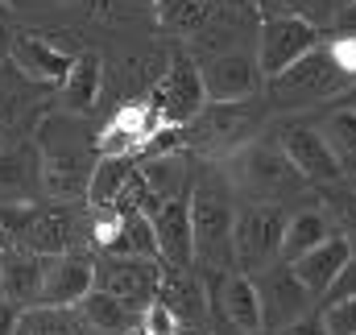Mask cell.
Segmentation results:
<instances>
[{
	"instance_id": "6da1fadb",
	"label": "cell",
	"mask_w": 356,
	"mask_h": 335,
	"mask_svg": "<svg viewBox=\"0 0 356 335\" xmlns=\"http://www.w3.org/2000/svg\"><path fill=\"white\" fill-rule=\"evenodd\" d=\"M33 141H38V158H42L46 199L79 203L88 195L91 170L99 162V129L91 124V116L54 108L38 120Z\"/></svg>"
},
{
	"instance_id": "7a4b0ae2",
	"label": "cell",
	"mask_w": 356,
	"mask_h": 335,
	"mask_svg": "<svg viewBox=\"0 0 356 335\" xmlns=\"http://www.w3.org/2000/svg\"><path fill=\"white\" fill-rule=\"evenodd\" d=\"M191 232H195V265L203 277H224L236 269L232 224H236V190L220 162H203L191 182Z\"/></svg>"
},
{
	"instance_id": "3957f363",
	"label": "cell",
	"mask_w": 356,
	"mask_h": 335,
	"mask_svg": "<svg viewBox=\"0 0 356 335\" xmlns=\"http://www.w3.org/2000/svg\"><path fill=\"white\" fill-rule=\"evenodd\" d=\"M353 87H356V79L340 67L332 46L319 38L294 67H286L282 75L266 79L261 99H266L269 116H302V112H315L323 104H336Z\"/></svg>"
},
{
	"instance_id": "277c9868",
	"label": "cell",
	"mask_w": 356,
	"mask_h": 335,
	"mask_svg": "<svg viewBox=\"0 0 356 335\" xmlns=\"http://www.w3.org/2000/svg\"><path fill=\"white\" fill-rule=\"evenodd\" d=\"M224 174L236 190V199L245 195V203H294L302 195H311L315 186L298 174V166L286 158V149L273 137H253L241 149H232L224 162Z\"/></svg>"
},
{
	"instance_id": "5b68a950",
	"label": "cell",
	"mask_w": 356,
	"mask_h": 335,
	"mask_svg": "<svg viewBox=\"0 0 356 335\" xmlns=\"http://www.w3.org/2000/svg\"><path fill=\"white\" fill-rule=\"evenodd\" d=\"M269 120L266 99H232V104H220V99H207L182 129H178V141L191 158H203V162H224L232 149H241L245 141H253Z\"/></svg>"
},
{
	"instance_id": "8992f818",
	"label": "cell",
	"mask_w": 356,
	"mask_h": 335,
	"mask_svg": "<svg viewBox=\"0 0 356 335\" xmlns=\"http://www.w3.org/2000/svg\"><path fill=\"white\" fill-rule=\"evenodd\" d=\"M145 104L158 112L162 124H175V129H182V124L207 104L199 63H195V54H191L182 42H178L175 50H166L158 79L149 83V91H145Z\"/></svg>"
},
{
	"instance_id": "52a82bcc",
	"label": "cell",
	"mask_w": 356,
	"mask_h": 335,
	"mask_svg": "<svg viewBox=\"0 0 356 335\" xmlns=\"http://www.w3.org/2000/svg\"><path fill=\"white\" fill-rule=\"evenodd\" d=\"M286 215H290L286 203H245V207H236V224H232L236 269L257 273L273 261H282Z\"/></svg>"
},
{
	"instance_id": "ba28073f",
	"label": "cell",
	"mask_w": 356,
	"mask_h": 335,
	"mask_svg": "<svg viewBox=\"0 0 356 335\" xmlns=\"http://www.w3.org/2000/svg\"><path fill=\"white\" fill-rule=\"evenodd\" d=\"M95 286L120 298L129 311H145L162 286V256H133V252H95Z\"/></svg>"
},
{
	"instance_id": "9c48e42d",
	"label": "cell",
	"mask_w": 356,
	"mask_h": 335,
	"mask_svg": "<svg viewBox=\"0 0 356 335\" xmlns=\"http://www.w3.org/2000/svg\"><path fill=\"white\" fill-rule=\"evenodd\" d=\"M273 141L286 149V158L298 166V174L311 182V186H327V182H340V162L327 145V137L319 133V124L311 120V112L302 116H277L273 124Z\"/></svg>"
},
{
	"instance_id": "30bf717a",
	"label": "cell",
	"mask_w": 356,
	"mask_h": 335,
	"mask_svg": "<svg viewBox=\"0 0 356 335\" xmlns=\"http://www.w3.org/2000/svg\"><path fill=\"white\" fill-rule=\"evenodd\" d=\"M253 286H257V298H261V319H266V332H277L302 315L315 311V294L298 281V273L290 269V261H273L266 269L253 273Z\"/></svg>"
},
{
	"instance_id": "8fae6325",
	"label": "cell",
	"mask_w": 356,
	"mask_h": 335,
	"mask_svg": "<svg viewBox=\"0 0 356 335\" xmlns=\"http://www.w3.org/2000/svg\"><path fill=\"white\" fill-rule=\"evenodd\" d=\"M46 87L25 79L13 63H0V149L33 137L38 120L46 116Z\"/></svg>"
},
{
	"instance_id": "7c38bea8",
	"label": "cell",
	"mask_w": 356,
	"mask_h": 335,
	"mask_svg": "<svg viewBox=\"0 0 356 335\" xmlns=\"http://www.w3.org/2000/svg\"><path fill=\"white\" fill-rule=\"evenodd\" d=\"M319 38H323V29H315L311 21H298V17H261V25H257V67H261V75L266 79L282 75Z\"/></svg>"
},
{
	"instance_id": "4fadbf2b",
	"label": "cell",
	"mask_w": 356,
	"mask_h": 335,
	"mask_svg": "<svg viewBox=\"0 0 356 335\" xmlns=\"http://www.w3.org/2000/svg\"><path fill=\"white\" fill-rule=\"evenodd\" d=\"M207 99L232 104V99H257L266 91V75L257 67V50H224L199 63Z\"/></svg>"
},
{
	"instance_id": "5bb4252c",
	"label": "cell",
	"mask_w": 356,
	"mask_h": 335,
	"mask_svg": "<svg viewBox=\"0 0 356 335\" xmlns=\"http://www.w3.org/2000/svg\"><path fill=\"white\" fill-rule=\"evenodd\" d=\"M75 46H63L54 33L46 29H17V42H13V67L33 79L42 87H58L67 79L71 63H75Z\"/></svg>"
},
{
	"instance_id": "9a60e30c",
	"label": "cell",
	"mask_w": 356,
	"mask_h": 335,
	"mask_svg": "<svg viewBox=\"0 0 356 335\" xmlns=\"http://www.w3.org/2000/svg\"><path fill=\"white\" fill-rule=\"evenodd\" d=\"M91 286H95V252L91 249H71V252L46 256L42 307H79Z\"/></svg>"
},
{
	"instance_id": "2e32d148",
	"label": "cell",
	"mask_w": 356,
	"mask_h": 335,
	"mask_svg": "<svg viewBox=\"0 0 356 335\" xmlns=\"http://www.w3.org/2000/svg\"><path fill=\"white\" fill-rule=\"evenodd\" d=\"M211 315L224 319L228 327L236 332H266V319H261V298H257V286H253V273L245 269H228L224 277H211Z\"/></svg>"
},
{
	"instance_id": "e0dca14e",
	"label": "cell",
	"mask_w": 356,
	"mask_h": 335,
	"mask_svg": "<svg viewBox=\"0 0 356 335\" xmlns=\"http://www.w3.org/2000/svg\"><path fill=\"white\" fill-rule=\"evenodd\" d=\"M38 199H46L42 158H38V141L25 137V141L0 149V207H21V203H38Z\"/></svg>"
},
{
	"instance_id": "ac0fdd59",
	"label": "cell",
	"mask_w": 356,
	"mask_h": 335,
	"mask_svg": "<svg viewBox=\"0 0 356 335\" xmlns=\"http://www.w3.org/2000/svg\"><path fill=\"white\" fill-rule=\"evenodd\" d=\"M191 195L166 199L154 211V232H158V256L170 269H195V232H191Z\"/></svg>"
},
{
	"instance_id": "d6986e66",
	"label": "cell",
	"mask_w": 356,
	"mask_h": 335,
	"mask_svg": "<svg viewBox=\"0 0 356 335\" xmlns=\"http://www.w3.org/2000/svg\"><path fill=\"white\" fill-rule=\"evenodd\" d=\"M42 277H46V256L29 249H8L0 252V298L17 302L21 311L42 307Z\"/></svg>"
},
{
	"instance_id": "ffe728a7",
	"label": "cell",
	"mask_w": 356,
	"mask_h": 335,
	"mask_svg": "<svg viewBox=\"0 0 356 335\" xmlns=\"http://www.w3.org/2000/svg\"><path fill=\"white\" fill-rule=\"evenodd\" d=\"M158 298L175 311L178 319H182V327H195V332H203V327H207L211 298H207V286L195 277V269H170V265H162Z\"/></svg>"
},
{
	"instance_id": "44dd1931",
	"label": "cell",
	"mask_w": 356,
	"mask_h": 335,
	"mask_svg": "<svg viewBox=\"0 0 356 335\" xmlns=\"http://www.w3.org/2000/svg\"><path fill=\"white\" fill-rule=\"evenodd\" d=\"M104 83H108V67H104V54L99 50H79L67 79L58 83V95H63V108L67 112H79V116H91L104 99Z\"/></svg>"
},
{
	"instance_id": "7402d4cb",
	"label": "cell",
	"mask_w": 356,
	"mask_h": 335,
	"mask_svg": "<svg viewBox=\"0 0 356 335\" xmlns=\"http://www.w3.org/2000/svg\"><path fill=\"white\" fill-rule=\"evenodd\" d=\"M311 120L319 124V133L327 137L336 162H340V174L353 178L356 174V91H348L344 99L336 104H323L311 112Z\"/></svg>"
},
{
	"instance_id": "603a6c76",
	"label": "cell",
	"mask_w": 356,
	"mask_h": 335,
	"mask_svg": "<svg viewBox=\"0 0 356 335\" xmlns=\"http://www.w3.org/2000/svg\"><path fill=\"white\" fill-rule=\"evenodd\" d=\"M75 21H95L104 29H137L154 17V0H50Z\"/></svg>"
},
{
	"instance_id": "cb8c5ba5",
	"label": "cell",
	"mask_w": 356,
	"mask_h": 335,
	"mask_svg": "<svg viewBox=\"0 0 356 335\" xmlns=\"http://www.w3.org/2000/svg\"><path fill=\"white\" fill-rule=\"evenodd\" d=\"M353 256L348 249V240L340 236V232H332L323 245H315L311 252H302L298 261H290V269L298 273V281L315 294V298H323L327 290H332V281H336V273L344 269V261Z\"/></svg>"
},
{
	"instance_id": "d4e9b609",
	"label": "cell",
	"mask_w": 356,
	"mask_h": 335,
	"mask_svg": "<svg viewBox=\"0 0 356 335\" xmlns=\"http://www.w3.org/2000/svg\"><path fill=\"white\" fill-rule=\"evenodd\" d=\"M336 228H332V220H327V211L315 203H298L290 215H286V236H282V261H298L302 252H311L315 245H323L327 236H332Z\"/></svg>"
},
{
	"instance_id": "484cf974",
	"label": "cell",
	"mask_w": 356,
	"mask_h": 335,
	"mask_svg": "<svg viewBox=\"0 0 356 335\" xmlns=\"http://www.w3.org/2000/svg\"><path fill=\"white\" fill-rule=\"evenodd\" d=\"M133 174H137V154H99L83 203L88 207H112L120 199V190L129 186Z\"/></svg>"
},
{
	"instance_id": "4316f807",
	"label": "cell",
	"mask_w": 356,
	"mask_h": 335,
	"mask_svg": "<svg viewBox=\"0 0 356 335\" xmlns=\"http://www.w3.org/2000/svg\"><path fill=\"white\" fill-rule=\"evenodd\" d=\"M79 315L91 323V332H99V335H129L137 327V311H129L120 298H112L99 286H91L88 294H83Z\"/></svg>"
},
{
	"instance_id": "83f0119b",
	"label": "cell",
	"mask_w": 356,
	"mask_h": 335,
	"mask_svg": "<svg viewBox=\"0 0 356 335\" xmlns=\"http://www.w3.org/2000/svg\"><path fill=\"white\" fill-rule=\"evenodd\" d=\"M17 335H99L79 315V307H29L21 311Z\"/></svg>"
},
{
	"instance_id": "f1b7e54d",
	"label": "cell",
	"mask_w": 356,
	"mask_h": 335,
	"mask_svg": "<svg viewBox=\"0 0 356 335\" xmlns=\"http://www.w3.org/2000/svg\"><path fill=\"white\" fill-rule=\"evenodd\" d=\"M315 195H319V207L327 211L332 228H336V232L348 240V249L356 252V186L348 178H340V182L315 186Z\"/></svg>"
},
{
	"instance_id": "f546056e",
	"label": "cell",
	"mask_w": 356,
	"mask_h": 335,
	"mask_svg": "<svg viewBox=\"0 0 356 335\" xmlns=\"http://www.w3.org/2000/svg\"><path fill=\"white\" fill-rule=\"evenodd\" d=\"M99 252H133V256H158V232H154V215L145 211H120V232L108 249Z\"/></svg>"
},
{
	"instance_id": "4dcf8cb0",
	"label": "cell",
	"mask_w": 356,
	"mask_h": 335,
	"mask_svg": "<svg viewBox=\"0 0 356 335\" xmlns=\"http://www.w3.org/2000/svg\"><path fill=\"white\" fill-rule=\"evenodd\" d=\"M253 8L261 17H298L315 29H327L340 13V0H253Z\"/></svg>"
},
{
	"instance_id": "1f68e13d",
	"label": "cell",
	"mask_w": 356,
	"mask_h": 335,
	"mask_svg": "<svg viewBox=\"0 0 356 335\" xmlns=\"http://www.w3.org/2000/svg\"><path fill=\"white\" fill-rule=\"evenodd\" d=\"M207 17V4L199 0H154V21L158 29L166 33H178V38H191Z\"/></svg>"
},
{
	"instance_id": "d6a6232c",
	"label": "cell",
	"mask_w": 356,
	"mask_h": 335,
	"mask_svg": "<svg viewBox=\"0 0 356 335\" xmlns=\"http://www.w3.org/2000/svg\"><path fill=\"white\" fill-rule=\"evenodd\" d=\"M137 332L141 335H178L182 332V319H178L162 298H154V302H145V311L137 315Z\"/></svg>"
},
{
	"instance_id": "836d02e7",
	"label": "cell",
	"mask_w": 356,
	"mask_h": 335,
	"mask_svg": "<svg viewBox=\"0 0 356 335\" xmlns=\"http://www.w3.org/2000/svg\"><path fill=\"white\" fill-rule=\"evenodd\" d=\"M319 319L332 335H356V298H332L319 302Z\"/></svg>"
},
{
	"instance_id": "e575fe53",
	"label": "cell",
	"mask_w": 356,
	"mask_h": 335,
	"mask_svg": "<svg viewBox=\"0 0 356 335\" xmlns=\"http://www.w3.org/2000/svg\"><path fill=\"white\" fill-rule=\"evenodd\" d=\"M332 298H356V252L344 261V269L336 273V281H332V290L323 294V302H332Z\"/></svg>"
},
{
	"instance_id": "d590c367",
	"label": "cell",
	"mask_w": 356,
	"mask_h": 335,
	"mask_svg": "<svg viewBox=\"0 0 356 335\" xmlns=\"http://www.w3.org/2000/svg\"><path fill=\"white\" fill-rule=\"evenodd\" d=\"M17 13H8V0H0V63H13V42H17Z\"/></svg>"
},
{
	"instance_id": "8d00e7d4",
	"label": "cell",
	"mask_w": 356,
	"mask_h": 335,
	"mask_svg": "<svg viewBox=\"0 0 356 335\" xmlns=\"http://www.w3.org/2000/svg\"><path fill=\"white\" fill-rule=\"evenodd\" d=\"M273 335H332L323 327V319H319V307L311 311V315H302V319H294V323H286V327H277Z\"/></svg>"
},
{
	"instance_id": "74e56055",
	"label": "cell",
	"mask_w": 356,
	"mask_h": 335,
	"mask_svg": "<svg viewBox=\"0 0 356 335\" xmlns=\"http://www.w3.org/2000/svg\"><path fill=\"white\" fill-rule=\"evenodd\" d=\"M17 323H21V307L0 298V335H17Z\"/></svg>"
},
{
	"instance_id": "f35d334b",
	"label": "cell",
	"mask_w": 356,
	"mask_h": 335,
	"mask_svg": "<svg viewBox=\"0 0 356 335\" xmlns=\"http://www.w3.org/2000/svg\"><path fill=\"white\" fill-rule=\"evenodd\" d=\"M211 335H273V332H236V327H228L224 319L211 315Z\"/></svg>"
},
{
	"instance_id": "ab89813d",
	"label": "cell",
	"mask_w": 356,
	"mask_h": 335,
	"mask_svg": "<svg viewBox=\"0 0 356 335\" xmlns=\"http://www.w3.org/2000/svg\"><path fill=\"white\" fill-rule=\"evenodd\" d=\"M199 4H207V8H211V4H220V0H199Z\"/></svg>"
},
{
	"instance_id": "60d3db41",
	"label": "cell",
	"mask_w": 356,
	"mask_h": 335,
	"mask_svg": "<svg viewBox=\"0 0 356 335\" xmlns=\"http://www.w3.org/2000/svg\"><path fill=\"white\" fill-rule=\"evenodd\" d=\"M344 4H356V0H340V8H344Z\"/></svg>"
},
{
	"instance_id": "b9f144b4",
	"label": "cell",
	"mask_w": 356,
	"mask_h": 335,
	"mask_svg": "<svg viewBox=\"0 0 356 335\" xmlns=\"http://www.w3.org/2000/svg\"><path fill=\"white\" fill-rule=\"evenodd\" d=\"M129 335H141V332H137V327H133V332H129Z\"/></svg>"
},
{
	"instance_id": "7bdbcfd3",
	"label": "cell",
	"mask_w": 356,
	"mask_h": 335,
	"mask_svg": "<svg viewBox=\"0 0 356 335\" xmlns=\"http://www.w3.org/2000/svg\"><path fill=\"white\" fill-rule=\"evenodd\" d=\"M348 182H353V186H356V174H353V178H348Z\"/></svg>"
},
{
	"instance_id": "ee69618b",
	"label": "cell",
	"mask_w": 356,
	"mask_h": 335,
	"mask_svg": "<svg viewBox=\"0 0 356 335\" xmlns=\"http://www.w3.org/2000/svg\"><path fill=\"white\" fill-rule=\"evenodd\" d=\"M353 91H356V87H353Z\"/></svg>"
}]
</instances>
